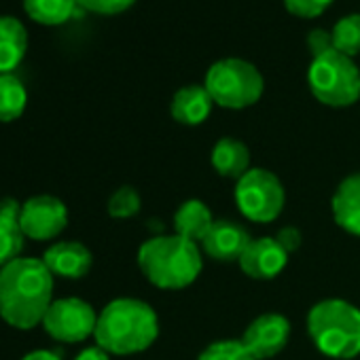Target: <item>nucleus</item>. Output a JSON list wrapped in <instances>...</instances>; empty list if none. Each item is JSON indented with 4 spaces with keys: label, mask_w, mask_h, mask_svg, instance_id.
I'll return each mask as SVG.
<instances>
[{
    "label": "nucleus",
    "mask_w": 360,
    "mask_h": 360,
    "mask_svg": "<svg viewBox=\"0 0 360 360\" xmlns=\"http://www.w3.org/2000/svg\"><path fill=\"white\" fill-rule=\"evenodd\" d=\"M53 303V274L43 259L20 257L0 267V318L9 326H39Z\"/></svg>",
    "instance_id": "nucleus-1"
},
{
    "label": "nucleus",
    "mask_w": 360,
    "mask_h": 360,
    "mask_svg": "<svg viewBox=\"0 0 360 360\" xmlns=\"http://www.w3.org/2000/svg\"><path fill=\"white\" fill-rule=\"evenodd\" d=\"M159 335V320L155 309L140 299H115L98 316L96 343L117 356L144 352Z\"/></svg>",
    "instance_id": "nucleus-2"
},
{
    "label": "nucleus",
    "mask_w": 360,
    "mask_h": 360,
    "mask_svg": "<svg viewBox=\"0 0 360 360\" xmlns=\"http://www.w3.org/2000/svg\"><path fill=\"white\" fill-rule=\"evenodd\" d=\"M138 267L157 288L180 290L198 280L202 271V248L176 233L155 236L140 246Z\"/></svg>",
    "instance_id": "nucleus-3"
},
{
    "label": "nucleus",
    "mask_w": 360,
    "mask_h": 360,
    "mask_svg": "<svg viewBox=\"0 0 360 360\" xmlns=\"http://www.w3.org/2000/svg\"><path fill=\"white\" fill-rule=\"evenodd\" d=\"M307 333L322 354L349 360L360 354V309L341 299H324L309 309Z\"/></svg>",
    "instance_id": "nucleus-4"
},
{
    "label": "nucleus",
    "mask_w": 360,
    "mask_h": 360,
    "mask_svg": "<svg viewBox=\"0 0 360 360\" xmlns=\"http://www.w3.org/2000/svg\"><path fill=\"white\" fill-rule=\"evenodd\" d=\"M307 83L314 98L333 108L352 106L360 100V70L352 58L339 53L335 47L314 56Z\"/></svg>",
    "instance_id": "nucleus-5"
},
{
    "label": "nucleus",
    "mask_w": 360,
    "mask_h": 360,
    "mask_svg": "<svg viewBox=\"0 0 360 360\" xmlns=\"http://www.w3.org/2000/svg\"><path fill=\"white\" fill-rule=\"evenodd\" d=\"M214 100V104L231 110L248 108L257 104L263 96V77L246 60L225 58L210 66L204 85Z\"/></svg>",
    "instance_id": "nucleus-6"
},
{
    "label": "nucleus",
    "mask_w": 360,
    "mask_h": 360,
    "mask_svg": "<svg viewBox=\"0 0 360 360\" xmlns=\"http://www.w3.org/2000/svg\"><path fill=\"white\" fill-rule=\"evenodd\" d=\"M236 204L248 221L271 223L284 208V187L276 174L252 167L238 180Z\"/></svg>",
    "instance_id": "nucleus-7"
},
{
    "label": "nucleus",
    "mask_w": 360,
    "mask_h": 360,
    "mask_svg": "<svg viewBox=\"0 0 360 360\" xmlns=\"http://www.w3.org/2000/svg\"><path fill=\"white\" fill-rule=\"evenodd\" d=\"M41 324L56 341L79 343L96 333L98 316L87 301L79 297H66L49 305Z\"/></svg>",
    "instance_id": "nucleus-8"
},
{
    "label": "nucleus",
    "mask_w": 360,
    "mask_h": 360,
    "mask_svg": "<svg viewBox=\"0 0 360 360\" xmlns=\"http://www.w3.org/2000/svg\"><path fill=\"white\" fill-rule=\"evenodd\" d=\"M20 225L34 242L56 240L68 225V208L53 195H34L20 208Z\"/></svg>",
    "instance_id": "nucleus-9"
},
{
    "label": "nucleus",
    "mask_w": 360,
    "mask_h": 360,
    "mask_svg": "<svg viewBox=\"0 0 360 360\" xmlns=\"http://www.w3.org/2000/svg\"><path fill=\"white\" fill-rule=\"evenodd\" d=\"M288 337H290V322L282 314H263L248 324L242 337V345L257 360H267L284 349Z\"/></svg>",
    "instance_id": "nucleus-10"
},
{
    "label": "nucleus",
    "mask_w": 360,
    "mask_h": 360,
    "mask_svg": "<svg viewBox=\"0 0 360 360\" xmlns=\"http://www.w3.org/2000/svg\"><path fill=\"white\" fill-rule=\"evenodd\" d=\"M238 263L248 278L271 280L286 267L288 252L276 242V238H259L248 244Z\"/></svg>",
    "instance_id": "nucleus-11"
},
{
    "label": "nucleus",
    "mask_w": 360,
    "mask_h": 360,
    "mask_svg": "<svg viewBox=\"0 0 360 360\" xmlns=\"http://www.w3.org/2000/svg\"><path fill=\"white\" fill-rule=\"evenodd\" d=\"M250 242H252V238L242 225H238L233 221H214L212 229L202 240L200 248L212 261L231 263V261L242 259V255Z\"/></svg>",
    "instance_id": "nucleus-12"
},
{
    "label": "nucleus",
    "mask_w": 360,
    "mask_h": 360,
    "mask_svg": "<svg viewBox=\"0 0 360 360\" xmlns=\"http://www.w3.org/2000/svg\"><path fill=\"white\" fill-rule=\"evenodd\" d=\"M43 263L53 276L79 280L89 274L94 257L85 244L68 240V242H56L53 246H49L43 255Z\"/></svg>",
    "instance_id": "nucleus-13"
},
{
    "label": "nucleus",
    "mask_w": 360,
    "mask_h": 360,
    "mask_svg": "<svg viewBox=\"0 0 360 360\" xmlns=\"http://www.w3.org/2000/svg\"><path fill=\"white\" fill-rule=\"evenodd\" d=\"M214 100L210 98L208 89L202 85H189L178 89L172 98L169 112L172 117L183 125H200L212 112Z\"/></svg>",
    "instance_id": "nucleus-14"
},
{
    "label": "nucleus",
    "mask_w": 360,
    "mask_h": 360,
    "mask_svg": "<svg viewBox=\"0 0 360 360\" xmlns=\"http://www.w3.org/2000/svg\"><path fill=\"white\" fill-rule=\"evenodd\" d=\"M333 214L341 229L360 236V172L343 178L333 195Z\"/></svg>",
    "instance_id": "nucleus-15"
},
{
    "label": "nucleus",
    "mask_w": 360,
    "mask_h": 360,
    "mask_svg": "<svg viewBox=\"0 0 360 360\" xmlns=\"http://www.w3.org/2000/svg\"><path fill=\"white\" fill-rule=\"evenodd\" d=\"M28 51V32L18 18L0 15V77L11 75Z\"/></svg>",
    "instance_id": "nucleus-16"
},
{
    "label": "nucleus",
    "mask_w": 360,
    "mask_h": 360,
    "mask_svg": "<svg viewBox=\"0 0 360 360\" xmlns=\"http://www.w3.org/2000/svg\"><path fill=\"white\" fill-rule=\"evenodd\" d=\"M20 208L15 200H5L0 204V267L13 263L24 250V231L20 225Z\"/></svg>",
    "instance_id": "nucleus-17"
},
{
    "label": "nucleus",
    "mask_w": 360,
    "mask_h": 360,
    "mask_svg": "<svg viewBox=\"0 0 360 360\" xmlns=\"http://www.w3.org/2000/svg\"><path fill=\"white\" fill-rule=\"evenodd\" d=\"M214 219L210 208L200 202V200H189L180 206L174 214V229L176 236L185 238L189 242L202 244V240L208 236V231L212 229Z\"/></svg>",
    "instance_id": "nucleus-18"
},
{
    "label": "nucleus",
    "mask_w": 360,
    "mask_h": 360,
    "mask_svg": "<svg viewBox=\"0 0 360 360\" xmlns=\"http://www.w3.org/2000/svg\"><path fill=\"white\" fill-rule=\"evenodd\" d=\"M212 165L225 178L240 180L250 169V153L236 138H221L212 148Z\"/></svg>",
    "instance_id": "nucleus-19"
},
{
    "label": "nucleus",
    "mask_w": 360,
    "mask_h": 360,
    "mask_svg": "<svg viewBox=\"0 0 360 360\" xmlns=\"http://www.w3.org/2000/svg\"><path fill=\"white\" fill-rule=\"evenodd\" d=\"M77 7V0H24V11L43 26L66 24L75 15Z\"/></svg>",
    "instance_id": "nucleus-20"
},
{
    "label": "nucleus",
    "mask_w": 360,
    "mask_h": 360,
    "mask_svg": "<svg viewBox=\"0 0 360 360\" xmlns=\"http://www.w3.org/2000/svg\"><path fill=\"white\" fill-rule=\"evenodd\" d=\"M28 94L24 83L15 75L0 77V121L11 123L20 119L26 110Z\"/></svg>",
    "instance_id": "nucleus-21"
},
{
    "label": "nucleus",
    "mask_w": 360,
    "mask_h": 360,
    "mask_svg": "<svg viewBox=\"0 0 360 360\" xmlns=\"http://www.w3.org/2000/svg\"><path fill=\"white\" fill-rule=\"evenodd\" d=\"M330 34H333V47L339 53L347 58L358 56L360 53V13L341 18L330 30Z\"/></svg>",
    "instance_id": "nucleus-22"
},
{
    "label": "nucleus",
    "mask_w": 360,
    "mask_h": 360,
    "mask_svg": "<svg viewBox=\"0 0 360 360\" xmlns=\"http://www.w3.org/2000/svg\"><path fill=\"white\" fill-rule=\"evenodd\" d=\"M140 195L131 187H121L108 200V214L112 219H131L140 212Z\"/></svg>",
    "instance_id": "nucleus-23"
},
{
    "label": "nucleus",
    "mask_w": 360,
    "mask_h": 360,
    "mask_svg": "<svg viewBox=\"0 0 360 360\" xmlns=\"http://www.w3.org/2000/svg\"><path fill=\"white\" fill-rule=\"evenodd\" d=\"M198 360H257V358L242 345V341L225 339L208 345Z\"/></svg>",
    "instance_id": "nucleus-24"
},
{
    "label": "nucleus",
    "mask_w": 360,
    "mask_h": 360,
    "mask_svg": "<svg viewBox=\"0 0 360 360\" xmlns=\"http://www.w3.org/2000/svg\"><path fill=\"white\" fill-rule=\"evenodd\" d=\"M333 0H284V7L290 15L303 18V20H314L322 15Z\"/></svg>",
    "instance_id": "nucleus-25"
},
{
    "label": "nucleus",
    "mask_w": 360,
    "mask_h": 360,
    "mask_svg": "<svg viewBox=\"0 0 360 360\" xmlns=\"http://www.w3.org/2000/svg\"><path fill=\"white\" fill-rule=\"evenodd\" d=\"M136 0H77V5L96 15H119L127 11Z\"/></svg>",
    "instance_id": "nucleus-26"
},
{
    "label": "nucleus",
    "mask_w": 360,
    "mask_h": 360,
    "mask_svg": "<svg viewBox=\"0 0 360 360\" xmlns=\"http://www.w3.org/2000/svg\"><path fill=\"white\" fill-rule=\"evenodd\" d=\"M307 47L311 51V58L326 51V49H333V34L322 30V28H316L307 34Z\"/></svg>",
    "instance_id": "nucleus-27"
},
{
    "label": "nucleus",
    "mask_w": 360,
    "mask_h": 360,
    "mask_svg": "<svg viewBox=\"0 0 360 360\" xmlns=\"http://www.w3.org/2000/svg\"><path fill=\"white\" fill-rule=\"evenodd\" d=\"M276 242L290 255L301 246V231L297 227H282L276 236Z\"/></svg>",
    "instance_id": "nucleus-28"
},
{
    "label": "nucleus",
    "mask_w": 360,
    "mask_h": 360,
    "mask_svg": "<svg viewBox=\"0 0 360 360\" xmlns=\"http://www.w3.org/2000/svg\"><path fill=\"white\" fill-rule=\"evenodd\" d=\"M75 360H110V358H108V352H104L100 345H96V347L83 349Z\"/></svg>",
    "instance_id": "nucleus-29"
},
{
    "label": "nucleus",
    "mask_w": 360,
    "mask_h": 360,
    "mask_svg": "<svg viewBox=\"0 0 360 360\" xmlns=\"http://www.w3.org/2000/svg\"><path fill=\"white\" fill-rule=\"evenodd\" d=\"M22 360H62L56 352H49V349H34L30 354H26Z\"/></svg>",
    "instance_id": "nucleus-30"
}]
</instances>
